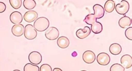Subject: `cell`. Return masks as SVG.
<instances>
[{
	"instance_id": "cell-1",
	"label": "cell",
	"mask_w": 132,
	"mask_h": 71,
	"mask_svg": "<svg viewBox=\"0 0 132 71\" xmlns=\"http://www.w3.org/2000/svg\"><path fill=\"white\" fill-rule=\"evenodd\" d=\"M34 23L33 27L36 30L39 32H43L46 30L50 25L48 19L45 17H40L37 18Z\"/></svg>"
},
{
	"instance_id": "cell-2",
	"label": "cell",
	"mask_w": 132,
	"mask_h": 71,
	"mask_svg": "<svg viewBox=\"0 0 132 71\" xmlns=\"http://www.w3.org/2000/svg\"><path fill=\"white\" fill-rule=\"evenodd\" d=\"M25 37L29 40L35 39L37 36V32L32 25L28 24L24 28V32Z\"/></svg>"
},
{
	"instance_id": "cell-3",
	"label": "cell",
	"mask_w": 132,
	"mask_h": 71,
	"mask_svg": "<svg viewBox=\"0 0 132 71\" xmlns=\"http://www.w3.org/2000/svg\"><path fill=\"white\" fill-rule=\"evenodd\" d=\"M114 9H116V11L118 14L125 15L129 10V5L127 1L123 0L120 3L116 5Z\"/></svg>"
},
{
	"instance_id": "cell-4",
	"label": "cell",
	"mask_w": 132,
	"mask_h": 71,
	"mask_svg": "<svg viewBox=\"0 0 132 71\" xmlns=\"http://www.w3.org/2000/svg\"><path fill=\"white\" fill-rule=\"evenodd\" d=\"M59 33L58 30L54 27H51L47 28L45 33L46 38L50 40H55L59 37Z\"/></svg>"
},
{
	"instance_id": "cell-5",
	"label": "cell",
	"mask_w": 132,
	"mask_h": 71,
	"mask_svg": "<svg viewBox=\"0 0 132 71\" xmlns=\"http://www.w3.org/2000/svg\"><path fill=\"white\" fill-rule=\"evenodd\" d=\"M42 56L41 54L37 51L31 52L28 55V60L29 62L34 64L37 65L42 61Z\"/></svg>"
},
{
	"instance_id": "cell-6",
	"label": "cell",
	"mask_w": 132,
	"mask_h": 71,
	"mask_svg": "<svg viewBox=\"0 0 132 71\" xmlns=\"http://www.w3.org/2000/svg\"><path fill=\"white\" fill-rule=\"evenodd\" d=\"M97 63L101 65H107L110 61V58L109 55L106 53H101L98 54L96 58Z\"/></svg>"
},
{
	"instance_id": "cell-7",
	"label": "cell",
	"mask_w": 132,
	"mask_h": 71,
	"mask_svg": "<svg viewBox=\"0 0 132 71\" xmlns=\"http://www.w3.org/2000/svg\"><path fill=\"white\" fill-rule=\"evenodd\" d=\"M84 61L87 63L90 64L94 62L95 60V55L91 51H85L82 56Z\"/></svg>"
},
{
	"instance_id": "cell-8",
	"label": "cell",
	"mask_w": 132,
	"mask_h": 71,
	"mask_svg": "<svg viewBox=\"0 0 132 71\" xmlns=\"http://www.w3.org/2000/svg\"><path fill=\"white\" fill-rule=\"evenodd\" d=\"M11 32L13 35L16 37H20L24 34V27L23 25L20 23L15 24L12 27Z\"/></svg>"
},
{
	"instance_id": "cell-9",
	"label": "cell",
	"mask_w": 132,
	"mask_h": 71,
	"mask_svg": "<svg viewBox=\"0 0 132 71\" xmlns=\"http://www.w3.org/2000/svg\"><path fill=\"white\" fill-rule=\"evenodd\" d=\"M10 20L14 24L21 23L23 20L22 14L18 11H14L10 15Z\"/></svg>"
},
{
	"instance_id": "cell-10",
	"label": "cell",
	"mask_w": 132,
	"mask_h": 71,
	"mask_svg": "<svg viewBox=\"0 0 132 71\" xmlns=\"http://www.w3.org/2000/svg\"><path fill=\"white\" fill-rule=\"evenodd\" d=\"M121 63L125 68H129L132 66V58L129 55L126 54L121 58Z\"/></svg>"
},
{
	"instance_id": "cell-11",
	"label": "cell",
	"mask_w": 132,
	"mask_h": 71,
	"mask_svg": "<svg viewBox=\"0 0 132 71\" xmlns=\"http://www.w3.org/2000/svg\"><path fill=\"white\" fill-rule=\"evenodd\" d=\"M91 32V29L89 27H85L83 29H79L77 30L76 35L80 39H84L88 37Z\"/></svg>"
},
{
	"instance_id": "cell-12",
	"label": "cell",
	"mask_w": 132,
	"mask_h": 71,
	"mask_svg": "<svg viewBox=\"0 0 132 71\" xmlns=\"http://www.w3.org/2000/svg\"><path fill=\"white\" fill-rule=\"evenodd\" d=\"M24 19L25 21L28 22H31L35 21L38 17V13L33 10L27 11L24 15Z\"/></svg>"
},
{
	"instance_id": "cell-13",
	"label": "cell",
	"mask_w": 132,
	"mask_h": 71,
	"mask_svg": "<svg viewBox=\"0 0 132 71\" xmlns=\"http://www.w3.org/2000/svg\"><path fill=\"white\" fill-rule=\"evenodd\" d=\"M94 10V14L95 16L96 19H100L102 18L104 15V9L103 7L99 4H95L93 7Z\"/></svg>"
},
{
	"instance_id": "cell-14",
	"label": "cell",
	"mask_w": 132,
	"mask_h": 71,
	"mask_svg": "<svg viewBox=\"0 0 132 71\" xmlns=\"http://www.w3.org/2000/svg\"><path fill=\"white\" fill-rule=\"evenodd\" d=\"M57 43L59 47L61 49H65L70 44V41L69 39L65 36H61L57 39Z\"/></svg>"
},
{
	"instance_id": "cell-15",
	"label": "cell",
	"mask_w": 132,
	"mask_h": 71,
	"mask_svg": "<svg viewBox=\"0 0 132 71\" xmlns=\"http://www.w3.org/2000/svg\"><path fill=\"white\" fill-rule=\"evenodd\" d=\"M131 25V19L127 16H124L119 20V25L122 28L125 29L130 26Z\"/></svg>"
},
{
	"instance_id": "cell-16",
	"label": "cell",
	"mask_w": 132,
	"mask_h": 71,
	"mask_svg": "<svg viewBox=\"0 0 132 71\" xmlns=\"http://www.w3.org/2000/svg\"><path fill=\"white\" fill-rule=\"evenodd\" d=\"M109 51L110 53L113 55H119L122 51L121 46L118 43H112L109 46Z\"/></svg>"
},
{
	"instance_id": "cell-17",
	"label": "cell",
	"mask_w": 132,
	"mask_h": 71,
	"mask_svg": "<svg viewBox=\"0 0 132 71\" xmlns=\"http://www.w3.org/2000/svg\"><path fill=\"white\" fill-rule=\"evenodd\" d=\"M91 30L93 33H100L103 30V26L101 22L96 21L95 22L91 25Z\"/></svg>"
},
{
	"instance_id": "cell-18",
	"label": "cell",
	"mask_w": 132,
	"mask_h": 71,
	"mask_svg": "<svg viewBox=\"0 0 132 71\" xmlns=\"http://www.w3.org/2000/svg\"><path fill=\"white\" fill-rule=\"evenodd\" d=\"M115 8V3L112 0H108L104 5V10L107 13L112 12Z\"/></svg>"
},
{
	"instance_id": "cell-19",
	"label": "cell",
	"mask_w": 132,
	"mask_h": 71,
	"mask_svg": "<svg viewBox=\"0 0 132 71\" xmlns=\"http://www.w3.org/2000/svg\"><path fill=\"white\" fill-rule=\"evenodd\" d=\"M23 6L27 10H31L36 6V3L35 0H24Z\"/></svg>"
},
{
	"instance_id": "cell-20",
	"label": "cell",
	"mask_w": 132,
	"mask_h": 71,
	"mask_svg": "<svg viewBox=\"0 0 132 71\" xmlns=\"http://www.w3.org/2000/svg\"><path fill=\"white\" fill-rule=\"evenodd\" d=\"M84 22L89 25H91L96 21V18L94 14L91 13L87 15L84 20Z\"/></svg>"
},
{
	"instance_id": "cell-21",
	"label": "cell",
	"mask_w": 132,
	"mask_h": 71,
	"mask_svg": "<svg viewBox=\"0 0 132 71\" xmlns=\"http://www.w3.org/2000/svg\"><path fill=\"white\" fill-rule=\"evenodd\" d=\"M39 68L38 66L32 64L27 63L24 67V71H39Z\"/></svg>"
},
{
	"instance_id": "cell-22",
	"label": "cell",
	"mask_w": 132,
	"mask_h": 71,
	"mask_svg": "<svg viewBox=\"0 0 132 71\" xmlns=\"http://www.w3.org/2000/svg\"><path fill=\"white\" fill-rule=\"evenodd\" d=\"M12 7L15 9H19L22 5V0H9Z\"/></svg>"
},
{
	"instance_id": "cell-23",
	"label": "cell",
	"mask_w": 132,
	"mask_h": 71,
	"mask_svg": "<svg viewBox=\"0 0 132 71\" xmlns=\"http://www.w3.org/2000/svg\"><path fill=\"white\" fill-rule=\"evenodd\" d=\"M110 71H124L125 68L121 64L116 63L113 64L110 68Z\"/></svg>"
},
{
	"instance_id": "cell-24",
	"label": "cell",
	"mask_w": 132,
	"mask_h": 71,
	"mask_svg": "<svg viewBox=\"0 0 132 71\" xmlns=\"http://www.w3.org/2000/svg\"><path fill=\"white\" fill-rule=\"evenodd\" d=\"M125 35L126 37L130 40H132V27L128 28L125 32Z\"/></svg>"
},
{
	"instance_id": "cell-25",
	"label": "cell",
	"mask_w": 132,
	"mask_h": 71,
	"mask_svg": "<svg viewBox=\"0 0 132 71\" xmlns=\"http://www.w3.org/2000/svg\"><path fill=\"white\" fill-rule=\"evenodd\" d=\"M40 71H52V69L51 66L47 64H42L39 69Z\"/></svg>"
},
{
	"instance_id": "cell-26",
	"label": "cell",
	"mask_w": 132,
	"mask_h": 71,
	"mask_svg": "<svg viewBox=\"0 0 132 71\" xmlns=\"http://www.w3.org/2000/svg\"><path fill=\"white\" fill-rule=\"evenodd\" d=\"M6 9V6L5 3L3 2H0V13L4 12Z\"/></svg>"
},
{
	"instance_id": "cell-27",
	"label": "cell",
	"mask_w": 132,
	"mask_h": 71,
	"mask_svg": "<svg viewBox=\"0 0 132 71\" xmlns=\"http://www.w3.org/2000/svg\"><path fill=\"white\" fill-rule=\"evenodd\" d=\"M53 70V71H56V70L61 71L62 70H61V69H60V68H54V69H53V70Z\"/></svg>"
}]
</instances>
